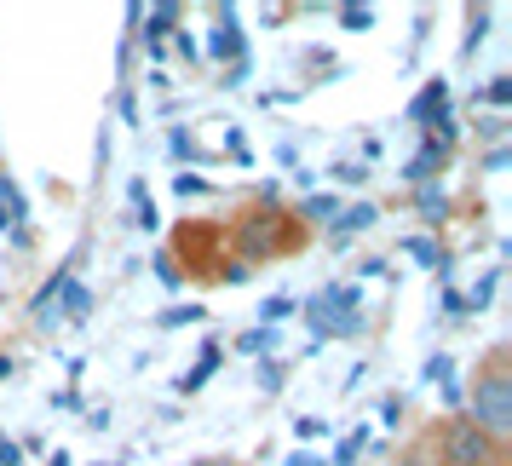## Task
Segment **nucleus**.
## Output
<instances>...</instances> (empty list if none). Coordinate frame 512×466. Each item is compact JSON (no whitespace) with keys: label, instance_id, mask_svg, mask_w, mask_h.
<instances>
[{"label":"nucleus","instance_id":"obj_1","mask_svg":"<svg viewBox=\"0 0 512 466\" xmlns=\"http://www.w3.org/2000/svg\"><path fill=\"white\" fill-rule=\"evenodd\" d=\"M466 420L495 443L512 438V374H507V363H489V369L478 374V386H472V415Z\"/></svg>","mask_w":512,"mask_h":466},{"label":"nucleus","instance_id":"obj_2","mask_svg":"<svg viewBox=\"0 0 512 466\" xmlns=\"http://www.w3.org/2000/svg\"><path fill=\"white\" fill-rule=\"evenodd\" d=\"M443 455H449L455 466H495L501 443L484 438L472 420H449V426H443Z\"/></svg>","mask_w":512,"mask_h":466},{"label":"nucleus","instance_id":"obj_3","mask_svg":"<svg viewBox=\"0 0 512 466\" xmlns=\"http://www.w3.org/2000/svg\"><path fill=\"white\" fill-rule=\"evenodd\" d=\"M18 219H24V196L12 179H0V225H18Z\"/></svg>","mask_w":512,"mask_h":466},{"label":"nucleus","instance_id":"obj_4","mask_svg":"<svg viewBox=\"0 0 512 466\" xmlns=\"http://www.w3.org/2000/svg\"><path fill=\"white\" fill-rule=\"evenodd\" d=\"M64 300H70V311H87V305H93V294H87V288H70Z\"/></svg>","mask_w":512,"mask_h":466},{"label":"nucleus","instance_id":"obj_5","mask_svg":"<svg viewBox=\"0 0 512 466\" xmlns=\"http://www.w3.org/2000/svg\"><path fill=\"white\" fill-rule=\"evenodd\" d=\"M403 466H420V461H403Z\"/></svg>","mask_w":512,"mask_h":466}]
</instances>
